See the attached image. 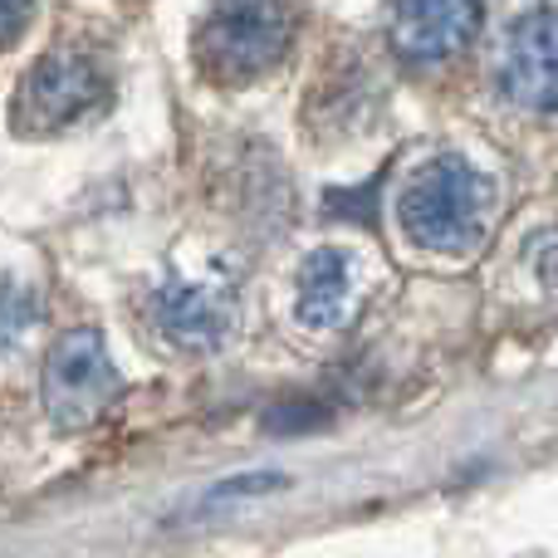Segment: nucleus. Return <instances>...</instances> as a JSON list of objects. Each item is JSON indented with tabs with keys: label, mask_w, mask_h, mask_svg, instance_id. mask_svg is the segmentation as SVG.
I'll return each mask as SVG.
<instances>
[{
	"label": "nucleus",
	"mask_w": 558,
	"mask_h": 558,
	"mask_svg": "<svg viewBox=\"0 0 558 558\" xmlns=\"http://www.w3.org/2000/svg\"><path fill=\"white\" fill-rule=\"evenodd\" d=\"M481 25V0H392L387 39L407 64H441L461 54Z\"/></svg>",
	"instance_id": "nucleus-7"
},
{
	"label": "nucleus",
	"mask_w": 558,
	"mask_h": 558,
	"mask_svg": "<svg viewBox=\"0 0 558 558\" xmlns=\"http://www.w3.org/2000/svg\"><path fill=\"white\" fill-rule=\"evenodd\" d=\"M108 94V74L94 54L78 49H59V54L39 59L25 74L15 98V128L25 133H59V128L88 118Z\"/></svg>",
	"instance_id": "nucleus-4"
},
{
	"label": "nucleus",
	"mask_w": 558,
	"mask_h": 558,
	"mask_svg": "<svg viewBox=\"0 0 558 558\" xmlns=\"http://www.w3.org/2000/svg\"><path fill=\"white\" fill-rule=\"evenodd\" d=\"M495 186L485 172H475L465 157L441 153L426 167H416L412 182L397 196V221L416 251L465 255L490 231Z\"/></svg>",
	"instance_id": "nucleus-1"
},
{
	"label": "nucleus",
	"mask_w": 558,
	"mask_h": 558,
	"mask_svg": "<svg viewBox=\"0 0 558 558\" xmlns=\"http://www.w3.org/2000/svg\"><path fill=\"white\" fill-rule=\"evenodd\" d=\"M123 392L113 357H108L104 338L94 328H74L64 333L45 357V412L64 432H84L94 426Z\"/></svg>",
	"instance_id": "nucleus-3"
},
{
	"label": "nucleus",
	"mask_w": 558,
	"mask_h": 558,
	"mask_svg": "<svg viewBox=\"0 0 558 558\" xmlns=\"http://www.w3.org/2000/svg\"><path fill=\"white\" fill-rule=\"evenodd\" d=\"M500 88L530 113H558V10H530L500 45Z\"/></svg>",
	"instance_id": "nucleus-5"
},
{
	"label": "nucleus",
	"mask_w": 558,
	"mask_h": 558,
	"mask_svg": "<svg viewBox=\"0 0 558 558\" xmlns=\"http://www.w3.org/2000/svg\"><path fill=\"white\" fill-rule=\"evenodd\" d=\"M289 39L284 0H216L196 29V59L216 84H251L289 54Z\"/></svg>",
	"instance_id": "nucleus-2"
},
{
	"label": "nucleus",
	"mask_w": 558,
	"mask_h": 558,
	"mask_svg": "<svg viewBox=\"0 0 558 558\" xmlns=\"http://www.w3.org/2000/svg\"><path fill=\"white\" fill-rule=\"evenodd\" d=\"M265 426L270 432H304V426H324V412H318L314 402H289V407H275L270 416H265Z\"/></svg>",
	"instance_id": "nucleus-9"
},
{
	"label": "nucleus",
	"mask_w": 558,
	"mask_h": 558,
	"mask_svg": "<svg viewBox=\"0 0 558 558\" xmlns=\"http://www.w3.org/2000/svg\"><path fill=\"white\" fill-rule=\"evenodd\" d=\"M357 299V270L343 251H314L299 270V324L343 328Z\"/></svg>",
	"instance_id": "nucleus-8"
},
{
	"label": "nucleus",
	"mask_w": 558,
	"mask_h": 558,
	"mask_svg": "<svg viewBox=\"0 0 558 558\" xmlns=\"http://www.w3.org/2000/svg\"><path fill=\"white\" fill-rule=\"evenodd\" d=\"M153 324L177 348H221L235 328V294L226 279H167L153 294Z\"/></svg>",
	"instance_id": "nucleus-6"
},
{
	"label": "nucleus",
	"mask_w": 558,
	"mask_h": 558,
	"mask_svg": "<svg viewBox=\"0 0 558 558\" xmlns=\"http://www.w3.org/2000/svg\"><path fill=\"white\" fill-rule=\"evenodd\" d=\"M29 10H35V0H5V39H10V45L20 39V29H25Z\"/></svg>",
	"instance_id": "nucleus-10"
}]
</instances>
